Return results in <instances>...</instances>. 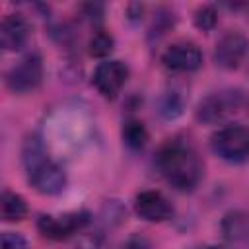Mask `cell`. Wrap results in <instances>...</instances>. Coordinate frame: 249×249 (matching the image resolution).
Masks as SVG:
<instances>
[{
	"instance_id": "14",
	"label": "cell",
	"mask_w": 249,
	"mask_h": 249,
	"mask_svg": "<svg viewBox=\"0 0 249 249\" xmlns=\"http://www.w3.org/2000/svg\"><path fill=\"white\" fill-rule=\"evenodd\" d=\"M111 51H113V37L105 29L93 31V35L89 37V43H88V53L91 56L101 58V56H107Z\"/></svg>"
},
{
	"instance_id": "8",
	"label": "cell",
	"mask_w": 249,
	"mask_h": 249,
	"mask_svg": "<svg viewBox=\"0 0 249 249\" xmlns=\"http://www.w3.org/2000/svg\"><path fill=\"white\" fill-rule=\"evenodd\" d=\"M161 62L173 72H195L202 64V53L193 41H175L163 51Z\"/></svg>"
},
{
	"instance_id": "9",
	"label": "cell",
	"mask_w": 249,
	"mask_h": 249,
	"mask_svg": "<svg viewBox=\"0 0 249 249\" xmlns=\"http://www.w3.org/2000/svg\"><path fill=\"white\" fill-rule=\"evenodd\" d=\"M249 51V41L239 31H228L224 33L214 49V62L226 70H233L241 64Z\"/></svg>"
},
{
	"instance_id": "11",
	"label": "cell",
	"mask_w": 249,
	"mask_h": 249,
	"mask_svg": "<svg viewBox=\"0 0 249 249\" xmlns=\"http://www.w3.org/2000/svg\"><path fill=\"white\" fill-rule=\"evenodd\" d=\"M29 39V23L21 14H6L0 23V45L4 51H19Z\"/></svg>"
},
{
	"instance_id": "2",
	"label": "cell",
	"mask_w": 249,
	"mask_h": 249,
	"mask_svg": "<svg viewBox=\"0 0 249 249\" xmlns=\"http://www.w3.org/2000/svg\"><path fill=\"white\" fill-rule=\"evenodd\" d=\"M23 167L27 171L29 185L41 195H56L66 185L64 169L53 161L37 136H29L23 144Z\"/></svg>"
},
{
	"instance_id": "16",
	"label": "cell",
	"mask_w": 249,
	"mask_h": 249,
	"mask_svg": "<svg viewBox=\"0 0 249 249\" xmlns=\"http://www.w3.org/2000/svg\"><path fill=\"white\" fill-rule=\"evenodd\" d=\"M0 249H27V241L16 231H4L0 237Z\"/></svg>"
},
{
	"instance_id": "5",
	"label": "cell",
	"mask_w": 249,
	"mask_h": 249,
	"mask_svg": "<svg viewBox=\"0 0 249 249\" xmlns=\"http://www.w3.org/2000/svg\"><path fill=\"white\" fill-rule=\"evenodd\" d=\"M89 212L88 210H74V212H66L60 216H51V214H43L37 220V230L47 237V239H54V241H62L72 237L74 233L82 231L88 224H89Z\"/></svg>"
},
{
	"instance_id": "15",
	"label": "cell",
	"mask_w": 249,
	"mask_h": 249,
	"mask_svg": "<svg viewBox=\"0 0 249 249\" xmlns=\"http://www.w3.org/2000/svg\"><path fill=\"white\" fill-rule=\"evenodd\" d=\"M193 21H195V25H196L198 29L210 31V29H214V25L218 23V12H216L214 6L204 4V6L196 8V12H195V16H193Z\"/></svg>"
},
{
	"instance_id": "18",
	"label": "cell",
	"mask_w": 249,
	"mask_h": 249,
	"mask_svg": "<svg viewBox=\"0 0 249 249\" xmlns=\"http://www.w3.org/2000/svg\"><path fill=\"white\" fill-rule=\"evenodd\" d=\"M195 249H220V247H214V245H200V247H195Z\"/></svg>"
},
{
	"instance_id": "4",
	"label": "cell",
	"mask_w": 249,
	"mask_h": 249,
	"mask_svg": "<svg viewBox=\"0 0 249 249\" xmlns=\"http://www.w3.org/2000/svg\"><path fill=\"white\" fill-rule=\"evenodd\" d=\"M241 93L237 89H220L206 95L196 107V121L204 124H216L228 119L241 107Z\"/></svg>"
},
{
	"instance_id": "6",
	"label": "cell",
	"mask_w": 249,
	"mask_h": 249,
	"mask_svg": "<svg viewBox=\"0 0 249 249\" xmlns=\"http://www.w3.org/2000/svg\"><path fill=\"white\" fill-rule=\"evenodd\" d=\"M43 82V60L37 53H27L6 72V86L14 93H27Z\"/></svg>"
},
{
	"instance_id": "17",
	"label": "cell",
	"mask_w": 249,
	"mask_h": 249,
	"mask_svg": "<svg viewBox=\"0 0 249 249\" xmlns=\"http://www.w3.org/2000/svg\"><path fill=\"white\" fill-rule=\"evenodd\" d=\"M123 249H150V243L140 235H132V237L126 239Z\"/></svg>"
},
{
	"instance_id": "3",
	"label": "cell",
	"mask_w": 249,
	"mask_h": 249,
	"mask_svg": "<svg viewBox=\"0 0 249 249\" xmlns=\"http://www.w3.org/2000/svg\"><path fill=\"white\" fill-rule=\"evenodd\" d=\"M212 152L231 163L249 158V128L243 124H226L210 136Z\"/></svg>"
},
{
	"instance_id": "10",
	"label": "cell",
	"mask_w": 249,
	"mask_h": 249,
	"mask_svg": "<svg viewBox=\"0 0 249 249\" xmlns=\"http://www.w3.org/2000/svg\"><path fill=\"white\" fill-rule=\"evenodd\" d=\"M134 212L146 222H165L173 216V204L160 191H140L134 196Z\"/></svg>"
},
{
	"instance_id": "13",
	"label": "cell",
	"mask_w": 249,
	"mask_h": 249,
	"mask_svg": "<svg viewBox=\"0 0 249 249\" xmlns=\"http://www.w3.org/2000/svg\"><path fill=\"white\" fill-rule=\"evenodd\" d=\"M123 140L128 148L140 150L148 140V130L140 121H126L123 126Z\"/></svg>"
},
{
	"instance_id": "7",
	"label": "cell",
	"mask_w": 249,
	"mask_h": 249,
	"mask_svg": "<svg viewBox=\"0 0 249 249\" xmlns=\"http://www.w3.org/2000/svg\"><path fill=\"white\" fill-rule=\"evenodd\" d=\"M128 66L123 60L117 58H107L101 60L91 76V82L95 86V89L105 97V99H115L119 95V91L123 89V86L128 80Z\"/></svg>"
},
{
	"instance_id": "12",
	"label": "cell",
	"mask_w": 249,
	"mask_h": 249,
	"mask_svg": "<svg viewBox=\"0 0 249 249\" xmlns=\"http://www.w3.org/2000/svg\"><path fill=\"white\" fill-rule=\"evenodd\" d=\"M29 208H27V202L21 195L6 189L2 193V200H0V214H2V220L4 222H19L27 216Z\"/></svg>"
},
{
	"instance_id": "1",
	"label": "cell",
	"mask_w": 249,
	"mask_h": 249,
	"mask_svg": "<svg viewBox=\"0 0 249 249\" xmlns=\"http://www.w3.org/2000/svg\"><path fill=\"white\" fill-rule=\"evenodd\" d=\"M160 175L177 191H193L202 179V160L196 148L183 138L167 140L156 154Z\"/></svg>"
}]
</instances>
